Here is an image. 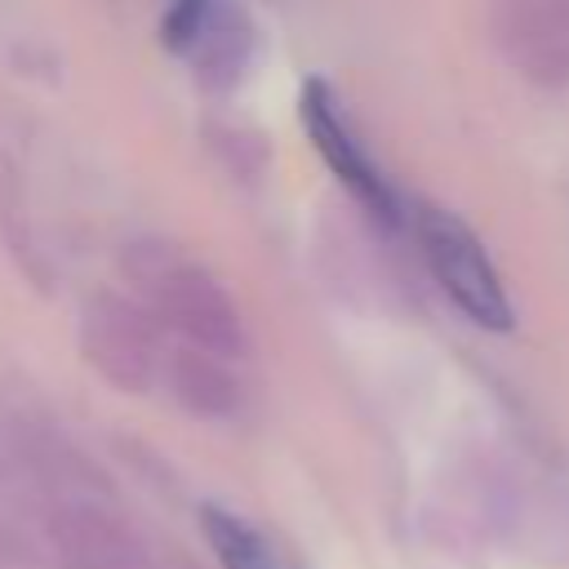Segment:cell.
<instances>
[{
    "mask_svg": "<svg viewBox=\"0 0 569 569\" xmlns=\"http://www.w3.org/2000/svg\"><path fill=\"white\" fill-rule=\"evenodd\" d=\"M120 280L173 342L236 365L249 356V320L240 302L191 249L164 236H138L120 249Z\"/></svg>",
    "mask_w": 569,
    "mask_h": 569,
    "instance_id": "1",
    "label": "cell"
},
{
    "mask_svg": "<svg viewBox=\"0 0 569 569\" xmlns=\"http://www.w3.org/2000/svg\"><path fill=\"white\" fill-rule=\"evenodd\" d=\"M409 231L418 240V253L431 280L471 325L493 329V333H507L516 325V311H511V298H507V284L493 258L485 253L480 236L458 213L409 200Z\"/></svg>",
    "mask_w": 569,
    "mask_h": 569,
    "instance_id": "3",
    "label": "cell"
},
{
    "mask_svg": "<svg viewBox=\"0 0 569 569\" xmlns=\"http://www.w3.org/2000/svg\"><path fill=\"white\" fill-rule=\"evenodd\" d=\"M218 0H169L164 4V18H160V40L169 53L187 58L196 49V40L204 36L209 18H213Z\"/></svg>",
    "mask_w": 569,
    "mask_h": 569,
    "instance_id": "11",
    "label": "cell"
},
{
    "mask_svg": "<svg viewBox=\"0 0 569 569\" xmlns=\"http://www.w3.org/2000/svg\"><path fill=\"white\" fill-rule=\"evenodd\" d=\"M249 49H253V27L249 18L240 13L236 0H218L204 36L196 40V49L187 53V62L196 67V76L209 84V89H231L244 67H249Z\"/></svg>",
    "mask_w": 569,
    "mask_h": 569,
    "instance_id": "9",
    "label": "cell"
},
{
    "mask_svg": "<svg viewBox=\"0 0 569 569\" xmlns=\"http://www.w3.org/2000/svg\"><path fill=\"white\" fill-rule=\"evenodd\" d=\"M160 391L169 396L173 409H182L196 422H231L244 409L240 365L236 360H222V356H209L200 347L173 342V338H169Z\"/></svg>",
    "mask_w": 569,
    "mask_h": 569,
    "instance_id": "8",
    "label": "cell"
},
{
    "mask_svg": "<svg viewBox=\"0 0 569 569\" xmlns=\"http://www.w3.org/2000/svg\"><path fill=\"white\" fill-rule=\"evenodd\" d=\"M0 489L40 511V520L71 498L116 493L107 471L44 413L0 409Z\"/></svg>",
    "mask_w": 569,
    "mask_h": 569,
    "instance_id": "2",
    "label": "cell"
},
{
    "mask_svg": "<svg viewBox=\"0 0 569 569\" xmlns=\"http://www.w3.org/2000/svg\"><path fill=\"white\" fill-rule=\"evenodd\" d=\"M489 36L520 80L538 89L569 84V0H493Z\"/></svg>",
    "mask_w": 569,
    "mask_h": 569,
    "instance_id": "6",
    "label": "cell"
},
{
    "mask_svg": "<svg viewBox=\"0 0 569 569\" xmlns=\"http://www.w3.org/2000/svg\"><path fill=\"white\" fill-rule=\"evenodd\" d=\"M76 342L84 365L124 396H151L160 391L169 333L151 320V311L124 289V293H93L80 307Z\"/></svg>",
    "mask_w": 569,
    "mask_h": 569,
    "instance_id": "4",
    "label": "cell"
},
{
    "mask_svg": "<svg viewBox=\"0 0 569 569\" xmlns=\"http://www.w3.org/2000/svg\"><path fill=\"white\" fill-rule=\"evenodd\" d=\"M200 529H204V542H209L218 569H284L276 542L253 520H244L240 511H231L222 502L200 507Z\"/></svg>",
    "mask_w": 569,
    "mask_h": 569,
    "instance_id": "10",
    "label": "cell"
},
{
    "mask_svg": "<svg viewBox=\"0 0 569 569\" xmlns=\"http://www.w3.org/2000/svg\"><path fill=\"white\" fill-rule=\"evenodd\" d=\"M0 569H31V547L4 511H0Z\"/></svg>",
    "mask_w": 569,
    "mask_h": 569,
    "instance_id": "12",
    "label": "cell"
},
{
    "mask_svg": "<svg viewBox=\"0 0 569 569\" xmlns=\"http://www.w3.org/2000/svg\"><path fill=\"white\" fill-rule=\"evenodd\" d=\"M44 529L67 569H160L116 493L58 502L44 516Z\"/></svg>",
    "mask_w": 569,
    "mask_h": 569,
    "instance_id": "7",
    "label": "cell"
},
{
    "mask_svg": "<svg viewBox=\"0 0 569 569\" xmlns=\"http://www.w3.org/2000/svg\"><path fill=\"white\" fill-rule=\"evenodd\" d=\"M298 116H302V129H307L316 156L351 191V200L382 227H409V200L391 187V178L382 173V164L373 160V151L365 147V138L356 133V124L347 120L338 93L325 80H307L302 84Z\"/></svg>",
    "mask_w": 569,
    "mask_h": 569,
    "instance_id": "5",
    "label": "cell"
}]
</instances>
